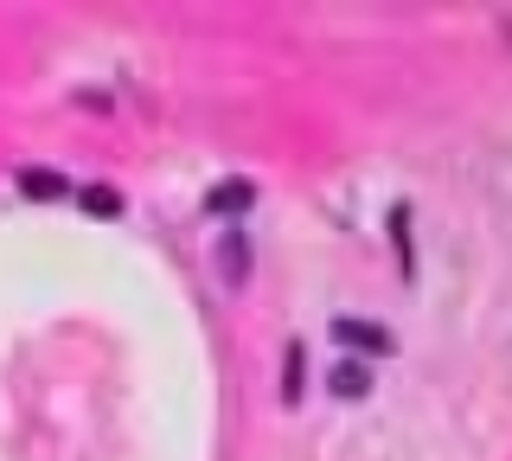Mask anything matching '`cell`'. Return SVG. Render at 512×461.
<instances>
[{"mask_svg": "<svg viewBox=\"0 0 512 461\" xmlns=\"http://www.w3.org/2000/svg\"><path fill=\"white\" fill-rule=\"evenodd\" d=\"M256 205V180H218L212 193H205V212L212 218H237V212H250Z\"/></svg>", "mask_w": 512, "mask_h": 461, "instance_id": "6da1fadb", "label": "cell"}, {"mask_svg": "<svg viewBox=\"0 0 512 461\" xmlns=\"http://www.w3.org/2000/svg\"><path fill=\"white\" fill-rule=\"evenodd\" d=\"M333 340H340V346H365V353H391V346H397L378 321H333Z\"/></svg>", "mask_w": 512, "mask_h": 461, "instance_id": "7a4b0ae2", "label": "cell"}, {"mask_svg": "<svg viewBox=\"0 0 512 461\" xmlns=\"http://www.w3.org/2000/svg\"><path fill=\"white\" fill-rule=\"evenodd\" d=\"M218 263H224V282H244V276H250V244H244V231H224Z\"/></svg>", "mask_w": 512, "mask_h": 461, "instance_id": "3957f363", "label": "cell"}, {"mask_svg": "<svg viewBox=\"0 0 512 461\" xmlns=\"http://www.w3.org/2000/svg\"><path fill=\"white\" fill-rule=\"evenodd\" d=\"M20 193L26 199H64L71 186H64V173H52V167H26L20 173Z\"/></svg>", "mask_w": 512, "mask_h": 461, "instance_id": "277c9868", "label": "cell"}, {"mask_svg": "<svg viewBox=\"0 0 512 461\" xmlns=\"http://www.w3.org/2000/svg\"><path fill=\"white\" fill-rule=\"evenodd\" d=\"M282 397L301 404V340H288V353H282Z\"/></svg>", "mask_w": 512, "mask_h": 461, "instance_id": "5b68a950", "label": "cell"}, {"mask_svg": "<svg viewBox=\"0 0 512 461\" xmlns=\"http://www.w3.org/2000/svg\"><path fill=\"white\" fill-rule=\"evenodd\" d=\"M333 391H340V397H365V391H372V372H365V365H340V372H333Z\"/></svg>", "mask_w": 512, "mask_h": 461, "instance_id": "8992f818", "label": "cell"}, {"mask_svg": "<svg viewBox=\"0 0 512 461\" xmlns=\"http://www.w3.org/2000/svg\"><path fill=\"white\" fill-rule=\"evenodd\" d=\"M84 212H96V218H116V212H122V199L109 193V186H90V193H84Z\"/></svg>", "mask_w": 512, "mask_h": 461, "instance_id": "52a82bcc", "label": "cell"}, {"mask_svg": "<svg viewBox=\"0 0 512 461\" xmlns=\"http://www.w3.org/2000/svg\"><path fill=\"white\" fill-rule=\"evenodd\" d=\"M391 231H397V250H404V269H410V212H404V205L391 212Z\"/></svg>", "mask_w": 512, "mask_h": 461, "instance_id": "ba28073f", "label": "cell"}]
</instances>
